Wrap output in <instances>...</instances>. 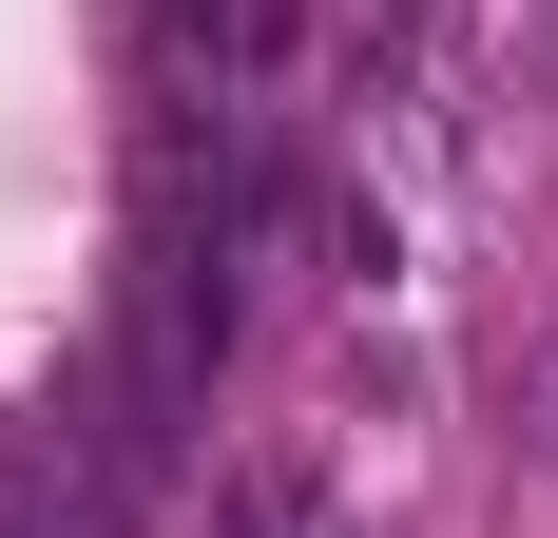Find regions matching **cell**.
<instances>
[{
    "instance_id": "1",
    "label": "cell",
    "mask_w": 558,
    "mask_h": 538,
    "mask_svg": "<svg viewBox=\"0 0 558 538\" xmlns=\"http://www.w3.org/2000/svg\"><path fill=\"white\" fill-rule=\"evenodd\" d=\"M328 519H347L328 442H270V462H231V500H213V538H328Z\"/></svg>"
}]
</instances>
